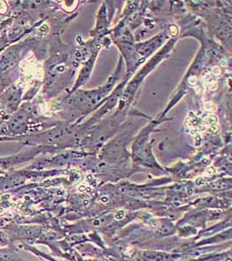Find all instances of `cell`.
I'll return each mask as SVG.
<instances>
[{
    "label": "cell",
    "instance_id": "8",
    "mask_svg": "<svg viewBox=\"0 0 232 261\" xmlns=\"http://www.w3.org/2000/svg\"><path fill=\"white\" fill-rule=\"evenodd\" d=\"M102 201L103 202H107L108 201V198L107 197H103L101 199Z\"/></svg>",
    "mask_w": 232,
    "mask_h": 261
},
{
    "label": "cell",
    "instance_id": "6",
    "mask_svg": "<svg viewBox=\"0 0 232 261\" xmlns=\"http://www.w3.org/2000/svg\"><path fill=\"white\" fill-rule=\"evenodd\" d=\"M207 172L210 173V174H213V173H215V171L213 168H209V169L207 170Z\"/></svg>",
    "mask_w": 232,
    "mask_h": 261
},
{
    "label": "cell",
    "instance_id": "4",
    "mask_svg": "<svg viewBox=\"0 0 232 261\" xmlns=\"http://www.w3.org/2000/svg\"><path fill=\"white\" fill-rule=\"evenodd\" d=\"M213 72H214L215 74H219V72H220V70L218 67H214L213 68Z\"/></svg>",
    "mask_w": 232,
    "mask_h": 261
},
{
    "label": "cell",
    "instance_id": "2",
    "mask_svg": "<svg viewBox=\"0 0 232 261\" xmlns=\"http://www.w3.org/2000/svg\"><path fill=\"white\" fill-rule=\"evenodd\" d=\"M125 213L124 211H119L115 214V219L117 220H123L125 218Z\"/></svg>",
    "mask_w": 232,
    "mask_h": 261
},
{
    "label": "cell",
    "instance_id": "5",
    "mask_svg": "<svg viewBox=\"0 0 232 261\" xmlns=\"http://www.w3.org/2000/svg\"><path fill=\"white\" fill-rule=\"evenodd\" d=\"M196 183L197 185H202L204 183V179L202 178H197L196 180Z\"/></svg>",
    "mask_w": 232,
    "mask_h": 261
},
{
    "label": "cell",
    "instance_id": "7",
    "mask_svg": "<svg viewBox=\"0 0 232 261\" xmlns=\"http://www.w3.org/2000/svg\"><path fill=\"white\" fill-rule=\"evenodd\" d=\"M151 224H152V227H155V226H157V222H156L154 220H152V221H151Z\"/></svg>",
    "mask_w": 232,
    "mask_h": 261
},
{
    "label": "cell",
    "instance_id": "9",
    "mask_svg": "<svg viewBox=\"0 0 232 261\" xmlns=\"http://www.w3.org/2000/svg\"><path fill=\"white\" fill-rule=\"evenodd\" d=\"M83 204H84V205H88V204H89V201H88V200H84V201H83Z\"/></svg>",
    "mask_w": 232,
    "mask_h": 261
},
{
    "label": "cell",
    "instance_id": "10",
    "mask_svg": "<svg viewBox=\"0 0 232 261\" xmlns=\"http://www.w3.org/2000/svg\"><path fill=\"white\" fill-rule=\"evenodd\" d=\"M0 86H1V85H0Z\"/></svg>",
    "mask_w": 232,
    "mask_h": 261
},
{
    "label": "cell",
    "instance_id": "3",
    "mask_svg": "<svg viewBox=\"0 0 232 261\" xmlns=\"http://www.w3.org/2000/svg\"><path fill=\"white\" fill-rule=\"evenodd\" d=\"M196 82H197V79H196V77H190V83L192 84V85H195Z\"/></svg>",
    "mask_w": 232,
    "mask_h": 261
},
{
    "label": "cell",
    "instance_id": "1",
    "mask_svg": "<svg viewBox=\"0 0 232 261\" xmlns=\"http://www.w3.org/2000/svg\"><path fill=\"white\" fill-rule=\"evenodd\" d=\"M16 60H17L16 53H13V51L6 53L0 59V69L6 70L9 67H12V65L15 64Z\"/></svg>",
    "mask_w": 232,
    "mask_h": 261
}]
</instances>
